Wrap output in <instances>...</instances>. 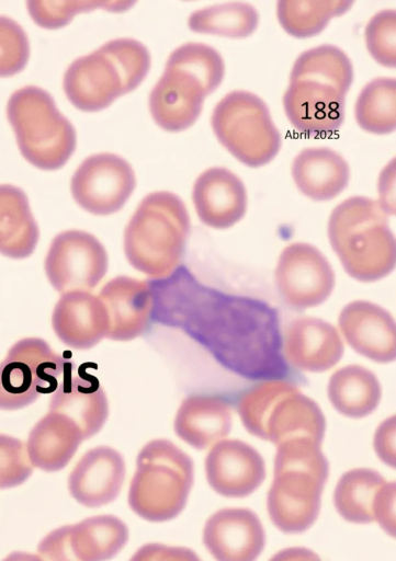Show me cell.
Wrapping results in <instances>:
<instances>
[{
	"instance_id": "ee69618b",
	"label": "cell",
	"mask_w": 396,
	"mask_h": 561,
	"mask_svg": "<svg viewBox=\"0 0 396 561\" xmlns=\"http://www.w3.org/2000/svg\"><path fill=\"white\" fill-rule=\"evenodd\" d=\"M2 561H43L39 556L29 553V552H22V551H14L8 554Z\"/></svg>"
},
{
	"instance_id": "8992f818",
	"label": "cell",
	"mask_w": 396,
	"mask_h": 561,
	"mask_svg": "<svg viewBox=\"0 0 396 561\" xmlns=\"http://www.w3.org/2000/svg\"><path fill=\"white\" fill-rule=\"evenodd\" d=\"M184 202L167 191L146 195L124 231V253L138 272L163 278L179 266L190 234Z\"/></svg>"
},
{
	"instance_id": "ac0fdd59",
	"label": "cell",
	"mask_w": 396,
	"mask_h": 561,
	"mask_svg": "<svg viewBox=\"0 0 396 561\" xmlns=\"http://www.w3.org/2000/svg\"><path fill=\"white\" fill-rule=\"evenodd\" d=\"M125 472V460L116 449L109 446L91 448L68 477L69 493L86 507L106 505L120 495Z\"/></svg>"
},
{
	"instance_id": "8d00e7d4",
	"label": "cell",
	"mask_w": 396,
	"mask_h": 561,
	"mask_svg": "<svg viewBox=\"0 0 396 561\" xmlns=\"http://www.w3.org/2000/svg\"><path fill=\"white\" fill-rule=\"evenodd\" d=\"M395 30L396 13L394 10L377 12L365 27V44L370 55L385 67H395Z\"/></svg>"
},
{
	"instance_id": "44dd1931",
	"label": "cell",
	"mask_w": 396,
	"mask_h": 561,
	"mask_svg": "<svg viewBox=\"0 0 396 561\" xmlns=\"http://www.w3.org/2000/svg\"><path fill=\"white\" fill-rule=\"evenodd\" d=\"M192 199L200 220L215 229L237 224L247 210V191L230 170L214 167L195 180Z\"/></svg>"
},
{
	"instance_id": "d6986e66",
	"label": "cell",
	"mask_w": 396,
	"mask_h": 561,
	"mask_svg": "<svg viewBox=\"0 0 396 561\" xmlns=\"http://www.w3.org/2000/svg\"><path fill=\"white\" fill-rule=\"evenodd\" d=\"M339 328L349 345L377 363L395 359V321L381 306L365 300L348 304L340 312Z\"/></svg>"
},
{
	"instance_id": "6da1fadb",
	"label": "cell",
	"mask_w": 396,
	"mask_h": 561,
	"mask_svg": "<svg viewBox=\"0 0 396 561\" xmlns=\"http://www.w3.org/2000/svg\"><path fill=\"white\" fill-rule=\"evenodd\" d=\"M200 290V318L185 321L222 365L249 378L284 376L276 311L260 300Z\"/></svg>"
},
{
	"instance_id": "4fadbf2b",
	"label": "cell",
	"mask_w": 396,
	"mask_h": 561,
	"mask_svg": "<svg viewBox=\"0 0 396 561\" xmlns=\"http://www.w3.org/2000/svg\"><path fill=\"white\" fill-rule=\"evenodd\" d=\"M109 257L97 237L82 230H66L54 237L44 268L52 287L60 295L91 291L105 276Z\"/></svg>"
},
{
	"instance_id": "d4e9b609",
	"label": "cell",
	"mask_w": 396,
	"mask_h": 561,
	"mask_svg": "<svg viewBox=\"0 0 396 561\" xmlns=\"http://www.w3.org/2000/svg\"><path fill=\"white\" fill-rule=\"evenodd\" d=\"M292 175L302 194L316 202H326L347 187L350 169L337 151L327 147H310L294 158Z\"/></svg>"
},
{
	"instance_id": "9c48e42d",
	"label": "cell",
	"mask_w": 396,
	"mask_h": 561,
	"mask_svg": "<svg viewBox=\"0 0 396 561\" xmlns=\"http://www.w3.org/2000/svg\"><path fill=\"white\" fill-rule=\"evenodd\" d=\"M237 411L250 434L275 446L292 437L323 443L326 420L321 409L290 381L254 386L239 398Z\"/></svg>"
},
{
	"instance_id": "5b68a950",
	"label": "cell",
	"mask_w": 396,
	"mask_h": 561,
	"mask_svg": "<svg viewBox=\"0 0 396 561\" xmlns=\"http://www.w3.org/2000/svg\"><path fill=\"white\" fill-rule=\"evenodd\" d=\"M328 238L344 271L360 282H375L395 267L396 247L382 205L352 196L331 211Z\"/></svg>"
},
{
	"instance_id": "e0dca14e",
	"label": "cell",
	"mask_w": 396,
	"mask_h": 561,
	"mask_svg": "<svg viewBox=\"0 0 396 561\" xmlns=\"http://www.w3.org/2000/svg\"><path fill=\"white\" fill-rule=\"evenodd\" d=\"M203 542L216 561H256L265 545L258 515L249 508H223L205 523Z\"/></svg>"
},
{
	"instance_id": "d590c367",
	"label": "cell",
	"mask_w": 396,
	"mask_h": 561,
	"mask_svg": "<svg viewBox=\"0 0 396 561\" xmlns=\"http://www.w3.org/2000/svg\"><path fill=\"white\" fill-rule=\"evenodd\" d=\"M30 58V43L23 27L9 16L0 15V78L21 72Z\"/></svg>"
},
{
	"instance_id": "8fae6325",
	"label": "cell",
	"mask_w": 396,
	"mask_h": 561,
	"mask_svg": "<svg viewBox=\"0 0 396 561\" xmlns=\"http://www.w3.org/2000/svg\"><path fill=\"white\" fill-rule=\"evenodd\" d=\"M211 124L218 141L241 163L259 168L279 153L282 137L268 105L248 91H231L215 106Z\"/></svg>"
},
{
	"instance_id": "d6a6232c",
	"label": "cell",
	"mask_w": 396,
	"mask_h": 561,
	"mask_svg": "<svg viewBox=\"0 0 396 561\" xmlns=\"http://www.w3.org/2000/svg\"><path fill=\"white\" fill-rule=\"evenodd\" d=\"M258 24V11L246 2H228L199 9L188 20L189 28L195 33L230 38L250 36Z\"/></svg>"
},
{
	"instance_id": "ffe728a7",
	"label": "cell",
	"mask_w": 396,
	"mask_h": 561,
	"mask_svg": "<svg viewBox=\"0 0 396 561\" xmlns=\"http://www.w3.org/2000/svg\"><path fill=\"white\" fill-rule=\"evenodd\" d=\"M98 297L108 316V339L131 341L143 334L152 309V294L147 282L120 275L110 279Z\"/></svg>"
},
{
	"instance_id": "74e56055",
	"label": "cell",
	"mask_w": 396,
	"mask_h": 561,
	"mask_svg": "<svg viewBox=\"0 0 396 561\" xmlns=\"http://www.w3.org/2000/svg\"><path fill=\"white\" fill-rule=\"evenodd\" d=\"M32 473L26 445L16 437L0 434V489L21 485Z\"/></svg>"
},
{
	"instance_id": "52a82bcc",
	"label": "cell",
	"mask_w": 396,
	"mask_h": 561,
	"mask_svg": "<svg viewBox=\"0 0 396 561\" xmlns=\"http://www.w3.org/2000/svg\"><path fill=\"white\" fill-rule=\"evenodd\" d=\"M150 62L149 50L139 41L111 39L68 66L63 81L65 94L80 111H101L135 90L146 78Z\"/></svg>"
},
{
	"instance_id": "b9f144b4",
	"label": "cell",
	"mask_w": 396,
	"mask_h": 561,
	"mask_svg": "<svg viewBox=\"0 0 396 561\" xmlns=\"http://www.w3.org/2000/svg\"><path fill=\"white\" fill-rule=\"evenodd\" d=\"M374 449L380 459L395 467V417L385 420L376 430Z\"/></svg>"
},
{
	"instance_id": "f1b7e54d",
	"label": "cell",
	"mask_w": 396,
	"mask_h": 561,
	"mask_svg": "<svg viewBox=\"0 0 396 561\" xmlns=\"http://www.w3.org/2000/svg\"><path fill=\"white\" fill-rule=\"evenodd\" d=\"M382 389L377 377L360 365H348L335 371L328 382V398L342 415L360 419L378 405Z\"/></svg>"
},
{
	"instance_id": "3957f363",
	"label": "cell",
	"mask_w": 396,
	"mask_h": 561,
	"mask_svg": "<svg viewBox=\"0 0 396 561\" xmlns=\"http://www.w3.org/2000/svg\"><path fill=\"white\" fill-rule=\"evenodd\" d=\"M320 446L309 437H292L276 445L267 508L274 526L285 534L303 533L318 517L329 474Z\"/></svg>"
},
{
	"instance_id": "4dcf8cb0",
	"label": "cell",
	"mask_w": 396,
	"mask_h": 561,
	"mask_svg": "<svg viewBox=\"0 0 396 561\" xmlns=\"http://www.w3.org/2000/svg\"><path fill=\"white\" fill-rule=\"evenodd\" d=\"M385 483L383 476L373 469L357 468L344 472L333 493L337 512L342 518L354 524L374 522V501Z\"/></svg>"
},
{
	"instance_id": "cb8c5ba5",
	"label": "cell",
	"mask_w": 396,
	"mask_h": 561,
	"mask_svg": "<svg viewBox=\"0 0 396 561\" xmlns=\"http://www.w3.org/2000/svg\"><path fill=\"white\" fill-rule=\"evenodd\" d=\"M48 411L70 419L81 431L83 439H88L105 424L109 402L97 377L86 373L72 377L67 374L53 392Z\"/></svg>"
},
{
	"instance_id": "83f0119b",
	"label": "cell",
	"mask_w": 396,
	"mask_h": 561,
	"mask_svg": "<svg viewBox=\"0 0 396 561\" xmlns=\"http://www.w3.org/2000/svg\"><path fill=\"white\" fill-rule=\"evenodd\" d=\"M38 239V226L24 191L0 184V254L26 259L34 252Z\"/></svg>"
},
{
	"instance_id": "ba28073f",
	"label": "cell",
	"mask_w": 396,
	"mask_h": 561,
	"mask_svg": "<svg viewBox=\"0 0 396 561\" xmlns=\"http://www.w3.org/2000/svg\"><path fill=\"white\" fill-rule=\"evenodd\" d=\"M193 481L191 457L168 439H152L137 455L128 505L148 522L173 519L184 510Z\"/></svg>"
},
{
	"instance_id": "1f68e13d",
	"label": "cell",
	"mask_w": 396,
	"mask_h": 561,
	"mask_svg": "<svg viewBox=\"0 0 396 561\" xmlns=\"http://www.w3.org/2000/svg\"><path fill=\"white\" fill-rule=\"evenodd\" d=\"M352 4L350 0H281L276 4V15L287 34L308 38L324 31L332 18L346 13Z\"/></svg>"
},
{
	"instance_id": "30bf717a",
	"label": "cell",
	"mask_w": 396,
	"mask_h": 561,
	"mask_svg": "<svg viewBox=\"0 0 396 561\" xmlns=\"http://www.w3.org/2000/svg\"><path fill=\"white\" fill-rule=\"evenodd\" d=\"M7 117L23 158L41 170H57L75 151L77 137L70 121L44 89L26 85L14 91Z\"/></svg>"
},
{
	"instance_id": "7402d4cb",
	"label": "cell",
	"mask_w": 396,
	"mask_h": 561,
	"mask_svg": "<svg viewBox=\"0 0 396 561\" xmlns=\"http://www.w3.org/2000/svg\"><path fill=\"white\" fill-rule=\"evenodd\" d=\"M57 337L73 350H89L108 333V316L100 298L91 291H69L60 295L52 314Z\"/></svg>"
},
{
	"instance_id": "4316f807",
	"label": "cell",
	"mask_w": 396,
	"mask_h": 561,
	"mask_svg": "<svg viewBox=\"0 0 396 561\" xmlns=\"http://www.w3.org/2000/svg\"><path fill=\"white\" fill-rule=\"evenodd\" d=\"M82 440V433L76 423L48 411L32 427L25 445L33 467L56 472L69 463Z\"/></svg>"
},
{
	"instance_id": "603a6c76",
	"label": "cell",
	"mask_w": 396,
	"mask_h": 561,
	"mask_svg": "<svg viewBox=\"0 0 396 561\" xmlns=\"http://www.w3.org/2000/svg\"><path fill=\"white\" fill-rule=\"evenodd\" d=\"M283 350L293 366L321 373L340 360L343 343L330 323L314 317H303L293 320L285 329Z\"/></svg>"
},
{
	"instance_id": "7bdbcfd3",
	"label": "cell",
	"mask_w": 396,
	"mask_h": 561,
	"mask_svg": "<svg viewBox=\"0 0 396 561\" xmlns=\"http://www.w3.org/2000/svg\"><path fill=\"white\" fill-rule=\"evenodd\" d=\"M269 561H321V559L308 548L291 547L276 552Z\"/></svg>"
},
{
	"instance_id": "9a60e30c",
	"label": "cell",
	"mask_w": 396,
	"mask_h": 561,
	"mask_svg": "<svg viewBox=\"0 0 396 561\" xmlns=\"http://www.w3.org/2000/svg\"><path fill=\"white\" fill-rule=\"evenodd\" d=\"M275 284L288 306L305 309L327 300L335 287V273L317 248L296 242L284 248L280 254Z\"/></svg>"
},
{
	"instance_id": "484cf974",
	"label": "cell",
	"mask_w": 396,
	"mask_h": 561,
	"mask_svg": "<svg viewBox=\"0 0 396 561\" xmlns=\"http://www.w3.org/2000/svg\"><path fill=\"white\" fill-rule=\"evenodd\" d=\"M230 405L220 398L191 396L180 404L173 423L177 436L195 449H205L231 430Z\"/></svg>"
},
{
	"instance_id": "7a4b0ae2",
	"label": "cell",
	"mask_w": 396,
	"mask_h": 561,
	"mask_svg": "<svg viewBox=\"0 0 396 561\" xmlns=\"http://www.w3.org/2000/svg\"><path fill=\"white\" fill-rule=\"evenodd\" d=\"M352 80V62L339 47L325 44L302 53L283 96L291 125L310 137L336 133L344 119L346 95Z\"/></svg>"
},
{
	"instance_id": "836d02e7",
	"label": "cell",
	"mask_w": 396,
	"mask_h": 561,
	"mask_svg": "<svg viewBox=\"0 0 396 561\" xmlns=\"http://www.w3.org/2000/svg\"><path fill=\"white\" fill-rule=\"evenodd\" d=\"M358 125L365 131L386 135L396 127V82L376 78L361 90L354 106Z\"/></svg>"
},
{
	"instance_id": "2e32d148",
	"label": "cell",
	"mask_w": 396,
	"mask_h": 561,
	"mask_svg": "<svg viewBox=\"0 0 396 561\" xmlns=\"http://www.w3.org/2000/svg\"><path fill=\"white\" fill-rule=\"evenodd\" d=\"M205 473L211 488L226 497H246L265 479L262 456L240 439L217 442L205 458Z\"/></svg>"
},
{
	"instance_id": "277c9868",
	"label": "cell",
	"mask_w": 396,
	"mask_h": 561,
	"mask_svg": "<svg viewBox=\"0 0 396 561\" xmlns=\"http://www.w3.org/2000/svg\"><path fill=\"white\" fill-rule=\"evenodd\" d=\"M224 75V60L213 47L203 43L177 47L149 93L155 123L167 131L191 127L202 112L204 99L219 87Z\"/></svg>"
},
{
	"instance_id": "f546056e",
	"label": "cell",
	"mask_w": 396,
	"mask_h": 561,
	"mask_svg": "<svg viewBox=\"0 0 396 561\" xmlns=\"http://www.w3.org/2000/svg\"><path fill=\"white\" fill-rule=\"evenodd\" d=\"M127 541L128 528L114 515L92 516L69 525V543L78 561H109Z\"/></svg>"
},
{
	"instance_id": "5bb4252c",
	"label": "cell",
	"mask_w": 396,
	"mask_h": 561,
	"mask_svg": "<svg viewBox=\"0 0 396 561\" xmlns=\"http://www.w3.org/2000/svg\"><path fill=\"white\" fill-rule=\"evenodd\" d=\"M136 178L122 157L102 152L89 156L71 178L75 202L90 214L105 216L118 211L135 190Z\"/></svg>"
},
{
	"instance_id": "7c38bea8",
	"label": "cell",
	"mask_w": 396,
	"mask_h": 561,
	"mask_svg": "<svg viewBox=\"0 0 396 561\" xmlns=\"http://www.w3.org/2000/svg\"><path fill=\"white\" fill-rule=\"evenodd\" d=\"M71 366V360L53 351L44 340H19L0 362V410H20L41 394L53 393L59 377L68 374Z\"/></svg>"
},
{
	"instance_id": "e575fe53",
	"label": "cell",
	"mask_w": 396,
	"mask_h": 561,
	"mask_svg": "<svg viewBox=\"0 0 396 561\" xmlns=\"http://www.w3.org/2000/svg\"><path fill=\"white\" fill-rule=\"evenodd\" d=\"M134 1H47L30 0L26 2L29 14L32 20L44 28H59L67 25L73 16L80 12H88L95 9H104L112 12L128 10Z\"/></svg>"
},
{
	"instance_id": "f35d334b",
	"label": "cell",
	"mask_w": 396,
	"mask_h": 561,
	"mask_svg": "<svg viewBox=\"0 0 396 561\" xmlns=\"http://www.w3.org/2000/svg\"><path fill=\"white\" fill-rule=\"evenodd\" d=\"M37 552L43 561H78L69 543V525L48 533L39 541Z\"/></svg>"
},
{
	"instance_id": "ab89813d",
	"label": "cell",
	"mask_w": 396,
	"mask_h": 561,
	"mask_svg": "<svg viewBox=\"0 0 396 561\" xmlns=\"http://www.w3.org/2000/svg\"><path fill=\"white\" fill-rule=\"evenodd\" d=\"M129 561H202L190 548L163 543H146L138 548Z\"/></svg>"
},
{
	"instance_id": "60d3db41",
	"label": "cell",
	"mask_w": 396,
	"mask_h": 561,
	"mask_svg": "<svg viewBox=\"0 0 396 561\" xmlns=\"http://www.w3.org/2000/svg\"><path fill=\"white\" fill-rule=\"evenodd\" d=\"M374 520L392 537L395 536V483L386 482L377 492L373 505Z\"/></svg>"
}]
</instances>
